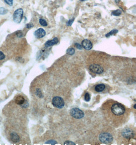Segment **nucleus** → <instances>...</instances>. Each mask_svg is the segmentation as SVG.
Wrapping results in <instances>:
<instances>
[{"label":"nucleus","mask_w":136,"mask_h":145,"mask_svg":"<svg viewBox=\"0 0 136 145\" xmlns=\"http://www.w3.org/2000/svg\"><path fill=\"white\" fill-rule=\"evenodd\" d=\"M109 104L110 105V103ZM108 109V116L111 119L112 118L113 122H123L128 115L127 108L123 104L117 102H112V104L110 105Z\"/></svg>","instance_id":"obj_1"},{"label":"nucleus","mask_w":136,"mask_h":145,"mask_svg":"<svg viewBox=\"0 0 136 145\" xmlns=\"http://www.w3.org/2000/svg\"><path fill=\"white\" fill-rule=\"evenodd\" d=\"M99 139L101 143L106 144L112 143L113 139L112 135L108 133H103L100 134Z\"/></svg>","instance_id":"obj_2"},{"label":"nucleus","mask_w":136,"mask_h":145,"mask_svg":"<svg viewBox=\"0 0 136 145\" xmlns=\"http://www.w3.org/2000/svg\"><path fill=\"white\" fill-rule=\"evenodd\" d=\"M24 11L21 8L17 9L13 14V20L16 23H20L23 17Z\"/></svg>","instance_id":"obj_3"},{"label":"nucleus","mask_w":136,"mask_h":145,"mask_svg":"<svg viewBox=\"0 0 136 145\" xmlns=\"http://www.w3.org/2000/svg\"><path fill=\"white\" fill-rule=\"evenodd\" d=\"M70 115L75 119H81L84 117L83 111L78 108H73L70 110Z\"/></svg>","instance_id":"obj_4"},{"label":"nucleus","mask_w":136,"mask_h":145,"mask_svg":"<svg viewBox=\"0 0 136 145\" xmlns=\"http://www.w3.org/2000/svg\"><path fill=\"white\" fill-rule=\"evenodd\" d=\"M53 104L54 106L58 108H62L64 107L65 102L64 100L60 97H55L52 101Z\"/></svg>","instance_id":"obj_5"},{"label":"nucleus","mask_w":136,"mask_h":145,"mask_svg":"<svg viewBox=\"0 0 136 145\" xmlns=\"http://www.w3.org/2000/svg\"><path fill=\"white\" fill-rule=\"evenodd\" d=\"M90 70L93 73L96 74H101L104 71V68L99 64H94L90 65L89 66Z\"/></svg>","instance_id":"obj_6"},{"label":"nucleus","mask_w":136,"mask_h":145,"mask_svg":"<svg viewBox=\"0 0 136 145\" xmlns=\"http://www.w3.org/2000/svg\"><path fill=\"white\" fill-rule=\"evenodd\" d=\"M82 45L83 48L86 50H90L92 48V43L88 39L83 40L82 42Z\"/></svg>","instance_id":"obj_7"},{"label":"nucleus","mask_w":136,"mask_h":145,"mask_svg":"<svg viewBox=\"0 0 136 145\" xmlns=\"http://www.w3.org/2000/svg\"><path fill=\"white\" fill-rule=\"evenodd\" d=\"M45 34H46V33L45 30L41 28L37 29L34 33L35 36L37 38H41L43 37Z\"/></svg>","instance_id":"obj_8"},{"label":"nucleus","mask_w":136,"mask_h":145,"mask_svg":"<svg viewBox=\"0 0 136 145\" xmlns=\"http://www.w3.org/2000/svg\"><path fill=\"white\" fill-rule=\"evenodd\" d=\"M122 136L126 139H131L133 137V133L132 130L130 129H126L123 130L122 132Z\"/></svg>","instance_id":"obj_9"},{"label":"nucleus","mask_w":136,"mask_h":145,"mask_svg":"<svg viewBox=\"0 0 136 145\" xmlns=\"http://www.w3.org/2000/svg\"><path fill=\"white\" fill-rule=\"evenodd\" d=\"M58 42V39L57 37H55L52 40L48 41L46 43H45V47L49 48L55 45V44H57Z\"/></svg>","instance_id":"obj_10"},{"label":"nucleus","mask_w":136,"mask_h":145,"mask_svg":"<svg viewBox=\"0 0 136 145\" xmlns=\"http://www.w3.org/2000/svg\"><path fill=\"white\" fill-rule=\"evenodd\" d=\"M15 103L17 104L22 105V104H23L25 103V99L24 97L22 96L19 95V96H17L16 98H15Z\"/></svg>","instance_id":"obj_11"},{"label":"nucleus","mask_w":136,"mask_h":145,"mask_svg":"<svg viewBox=\"0 0 136 145\" xmlns=\"http://www.w3.org/2000/svg\"><path fill=\"white\" fill-rule=\"evenodd\" d=\"M105 88H106V86L104 84H99V85H96L94 89L95 91H96L97 92H101L105 90Z\"/></svg>","instance_id":"obj_12"},{"label":"nucleus","mask_w":136,"mask_h":145,"mask_svg":"<svg viewBox=\"0 0 136 145\" xmlns=\"http://www.w3.org/2000/svg\"><path fill=\"white\" fill-rule=\"evenodd\" d=\"M11 139L14 143H17L19 141L20 138L19 136L15 133H12L10 135Z\"/></svg>","instance_id":"obj_13"},{"label":"nucleus","mask_w":136,"mask_h":145,"mask_svg":"<svg viewBox=\"0 0 136 145\" xmlns=\"http://www.w3.org/2000/svg\"><path fill=\"white\" fill-rule=\"evenodd\" d=\"M118 32V31L116 29H114V30H112L111 31H110L109 33H108V34H107L106 35V37H109L110 36L113 35H115L116 34V33H117Z\"/></svg>","instance_id":"obj_14"},{"label":"nucleus","mask_w":136,"mask_h":145,"mask_svg":"<svg viewBox=\"0 0 136 145\" xmlns=\"http://www.w3.org/2000/svg\"><path fill=\"white\" fill-rule=\"evenodd\" d=\"M122 13V11L119 10V9H117L115 11H113L112 12V15H114V16H118L119 15H120Z\"/></svg>","instance_id":"obj_15"},{"label":"nucleus","mask_w":136,"mask_h":145,"mask_svg":"<svg viewBox=\"0 0 136 145\" xmlns=\"http://www.w3.org/2000/svg\"><path fill=\"white\" fill-rule=\"evenodd\" d=\"M39 23L41 26L43 27H46L48 26V23L47 21L43 18H40L39 19Z\"/></svg>","instance_id":"obj_16"},{"label":"nucleus","mask_w":136,"mask_h":145,"mask_svg":"<svg viewBox=\"0 0 136 145\" xmlns=\"http://www.w3.org/2000/svg\"><path fill=\"white\" fill-rule=\"evenodd\" d=\"M66 52L67 54L69 55H73L75 52V50L73 48H69L67 50Z\"/></svg>","instance_id":"obj_17"},{"label":"nucleus","mask_w":136,"mask_h":145,"mask_svg":"<svg viewBox=\"0 0 136 145\" xmlns=\"http://www.w3.org/2000/svg\"><path fill=\"white\" fill-rule=\"evenodd\" d=\"M7 12H8L7 9H5V8H3V7L0 8V14H1V15L5 14L7 13Z\"/></svg>","instance_id":"obj_18"},{"label":"nucleus","mask_w":136,"mask_h":145,"mask_svg":"<svg viewBox=\"0 0 136 145\" xmlns=\"http://www.w3.org/2000/svg\"><path fill=\"white\" fill-rule=\"evenodd\" d=\"M74 20V18H72L71 19H69L68 20V21L66 25L67 26H71L72 25V24H73V23Z\"/></svg>","instance_id":"obj_19"},{"label":"nucleus","mask_w":136,"mask_h":145,"mask_svg":"<svg viewBox=\"0 0 136 145\" xmlns=\"http://www.w3.org/2000/svg\"><path fill=\"white\" fill-rule=\"evenodd\" d=\"M5 2L9 6H12L13 3V0H4Z\"/></svg>","instance_id":"obj_20"},{"label":"nucleus","mask_w":136,"mask_h":145,"mask_svg":"<svg viewBox=\"0 0 136 145\" xmlns=\"http://www.w3.org/2000/svg\"><path fill=\"white\" fill-rule=\"evenodd\" d=\"M85 100L86 101H89L90 100V96L88 93H86L85 95Z\"/></svg>","instance_id":"obj_21"},{"label":"nucleus","mask_w":136,"mask_h":145,"mask_svg":"<svg viewBox=\"0 0 136 145\" xmlns=\"http://www.w3.org/2000/svg\"><path fill=\"white\" fill-rule=\"evenodd\" d=\"M5 58V55L3 52L0 51V60H3Z\"/></svg>","instance_id":"obj_22"},{"label":"nucleus","mask_w":136,"mask_h":145,"mask_svg":"<svg viewBox=\"0 0 136 145\" xmlns=\"http://www.w3.org/2000/svg\"><path fill=\"white\" fill-rule=\"evenodd\" d=\"M74 46H75V47L77 49H82V47L81 46V45H80V44H78V43H75Z\"/></svg>","instance_id":"obj_23"},{"label":"nucleus","mask_w":136,"mask_h":145,"mask_svg":"<svg viewBox=\"0 0 136 145\" xmlns=\"http://www.w3.org/2000/svg\"><path fill=\"white\" fill-rule=\"evenodd\" d=\"M65 145H75L74 143H73L72 142H70V141H67L64 143Z\"/></svg>","instance_id":"obj_24"},{"label":"nucleus","mask_w":136,"mask_h":145,"mask_svg":"<svg viewBox=\"0 0 136 145\" xmlns=\"http://www.w3.org/2000/svg\"><path fill=\"white\" fill-rule=\"evenodd\" d=\"M33 25L32 24H27V26H26V27L28 28V29H30L32 27H33Z\"/></svg>","instance_id":"obj_25"},{"label":"nucleus","mask_w":136,"mask_h":145,"mask_svg":"<svg viewBox=\"0 0 136 145\" xmlns=\"http://www.w3.org/2000/svg\"><path fill=\"white\" fill-rule=\"evenodd\" d=\"M49 142H51V143H51V144H53V145H54L55 144H56V142H55L54 141H49Z\"/></svg>","instance_id":"obj_26"},{"label":"nucleus","mask_w":136,"mask_h":145,"mask_svg":"<svg viewBox=\"0 0 136 145\" xmlns=\"http://www.w3.org/2000/svg\"><path fill=\"white\" fill-rule=\"evenodd\" d=\"M120 1V0H115V2L116 3H118V2Z\"/></svg>","instance_id":"obj_27"},{"label":"nucleus","mask_w":136,"mask_h":145,"mask_svg":"<svg viewBox=\"0 0 136 145\" xmlns=\"http://www.w3.org/2000/svg\"><path fill=\"white\" fill-rule=\"evenodd\" d=\"M80 1L81 2H84V1H88V0H80Z\"/></svg>","instance_id":"obj_28"}]
</instances>
